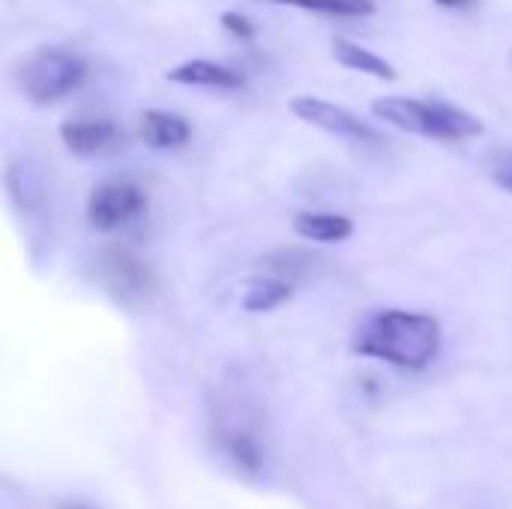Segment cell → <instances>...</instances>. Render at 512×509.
Listing matches in <instances>:
<instances>
[{
	"instance_id": "obj_13",
	"label": "cell",
	"mask_w": 512,
	"mask_h": 509,
	"mask_svg": "<svg viewBox=\"0 0 512 509\" xmlns=\"http://www.w3.org/2000/svg\"><path fill=\"white\" fill-rule=\"evenodd\" d=\"M264 3L309 9V12H324V15H342V18H366V15H375V9H378L375 0H264Z\"/></svg>"
},
{
	"instance_id": "obj_12",
	"label": "cell",
	"mask_w": 512,
	"mask_h": 509,
	"mask_svg": "<svg viewBox=\"0 0 512 509\" xmlns=\"http://www.w3.org/2000/svg\"><path fill=\"white\" fill-rule=\"evenodd\" d=\"M294 297V288L291 282L285 279H255L246 294H243V312H252V315H261V312H273L279 306H285L288 300Z\"/></svg>"
},
{
	"instance_id": "obj_15",
	"label": "cell",
	"mask_w": 512,
	"mask_h": 509,
	"mask_svg": "<svg viewBox=\"0 0 512 509\" xmlns=\"http://www.w3.org/2000/svg\"><path fill=\"white\" fill-rule=\"evenodd\" d=\"M219 24H222L231 36H237V39H255V33H258V27H255L246 15H240V12H222Z\"/></svg>"
},
{
	"instance_id": "obj_14",
	"label": "cell",
	"mask_w": 512,
	"mask_h": 509,
	"mask_svg": "<svg viewBox=\"0 0 512 509\" xmlns=\"http://www.w3.org/2000/svg\"><path fill=\"white\" fill-rule=\"evenodd\" d=\"M489 177L495 180V186L512 195V150H495L489 156Z\"/></svg>"
},
{
	"instance_id": "obj_10",
	"label": "cell",
	"mask_w": 512,
	"mask_h": 509,
	"mask_svg": "<svg viewBox=\"0 0 512 509\" xmlns=\"http://www.w3.org/2000/svg\"><path fill=\"white\" fill-rule=\"evenodd\" d=\"M333 60L345 69H354L360 75H372L381 81H396V66L390 60H384L381 54L351 42V39H333Z\"/></svg>"
},
{
	"instance_id": "obj_9",
	"label": "cell",
	"mask_w": 512,
	"mask_h": 509,
	"mask_svg": "<svg viewBox=\"0 0 512 509\" xmlns=\"http://www.w3.org/2000/svg\"><path fill=\"white\" fill-rule=\"evenodd\" d=\"M192 138V126L186 117L174 114V111H159L150 108L141 117V141L153 150H177L183 144H189Z\"/></svg>"
},
{
	"instance_id": "obj_2",
	"label": "cell",
	"mask_w": 512,
	"mask_h": 509,
	"mask_svg": "<svg viewBox=\"0 0 512 509\" xmlns=\"http://www.w3.org/2000/svg\"><path fill=\"white\" fill-rule=\"evenodd\" d=\"M372 114L396 129L435 138V141H471L483 135L480 117L450 102H423L411 96H381L372 102Z\"/></svg>"
},
{
	"instance_id": "obj_8",
	"label": "cell",
	"mask_w": 512,
	"mask_h": 509,
	"mask_svg": "<svg viewBox=\"0 0 512 509\" xmlns=\"http://www.w3.org/2000/svg\"><path fill=\"white\" fill-rule=\"evenodd\" d=\"M165 78L171 84H189V87H219V90H240L246 84V78L222 63L213 60H186L177 63L165 72Z\"/></svg>"
},
{
	"instance_id": "obj_11",
	"label": "cell",
	"mask_w": 512,
	"mask_h": 509,
	"mask_svg": "<svg viewBox=\"0 0 512 509\" xmlns=\"http://www.w3.org/2000/svg\"><path fill=\"white\" fill-rule=\"evenodd\" d=\"M294 234L312 243H342L354 234V222L342 213H297Z\"/></svg>"
},
{
	"instance_id": "obj_6",
	"label": "cell",
	"mask_w": 512,
	"mask_h": 509,
	"mask_svg": "<svg viewBox=\"0 0 512 509\" xmlns=\"http://www.w3.org/2000/svg\"><path fill=\"white\" fill-rule=\"evenodd\" d=\"M99 276H102L105 288L111 291V297H117L126 306L141 303L153 291L150 267L129 249H117V246L105 249L99 258Z\"/></svg>"
},
{
	"instance_id": "obj_1",
	"label": "cell",
	"mask_w": 512,
	"mask_h": 509,
	"mask_svg": "<svg viewBox=\"0 0 512 509\" xmlns=\"http://www.w3.org/2000/svg\"><path fill=\"white\" fill-rule=\"evenodd\" d=\"M351 348L360 357L384 360L408 372H423L441 354V324L423 312L384 309L360 324Z\"/></svg>"
},
{
	"instance_id": "obj_16",
	"label": "cell",
	"mask_w": 512,
	"mask_h": 509,
	"mask_svg": "<svg viewBox=\"0 0 512 509\" xmlns=\"http://www.w3.org/2000/svg\"><path fill=\"white\" fill-rule=\"evenodd\" d=\"M438 6H444V9H456V6H468L471 0H435Z\"/></svg>"
},
{
	"instance_id": "obj_7",
	"label": "cell",
	"mask_w": 512,
	"mask_h": 509,
	"mask_svg": "<svg viewBox=\"0 0 512 509\" xmlns=\"http://www.w3.org/2000/svg\"><path fill=\"white\" fill-rule=\"evenodd\" d=\"M60 141L72 156L87 159V156L117 147L123 141V135L117 129V123L108 117H72V120L60 123Z\"/></svg>"
},
{
	"instance_id": "obj_4",
	"label": "cell",
	"mask_w": 512,
	"mask_h": 509,
	"mask_svg": "<svg viewBox=\"0 0 512 509\" xmlns=\"http://www.w3.org/2000/svg\"><path fill=\"white\" fill-rule=\"evenodd\" d=\"M147 213V192L132 177H108L87 198V222L93 231L111 234Z\"/></svg>"
},
{
	"instance_id": "obj_5",
	"label": "cell",
	"mask_w": 512,
	"mask_h": 509,
	"mask_svg": "<svg viewBox=\"0 0 512 509\" xmlns=\"http://www.w3.org/2000/svg\"><path fill=\"white\" fill-rule=\"evenodd\" d=\"M291 114L300 117L303 123L315 126V129H324L336 138H345V141H357V144H381V132L366 123L360 114L342 108V105H333L327 99H318V96H294L291 99Z\"/></svg>"
},
{
	"instance_id": "obj_3",
	"label": "cell",
	"mask_w": 512,
	"mask_h": 509,
	"mask_svg": "<svg viewBox=\"0 0 512 509\" xmlns=\"http://www.w3.org/2000/svg\"><path fill=\"white\" fill-rule=\"evenodd\" d=\"M87 75V63L66 48H39L21 66V90L27 99L45 105L69 96Z\"/></svg>"
}]
</instances>
